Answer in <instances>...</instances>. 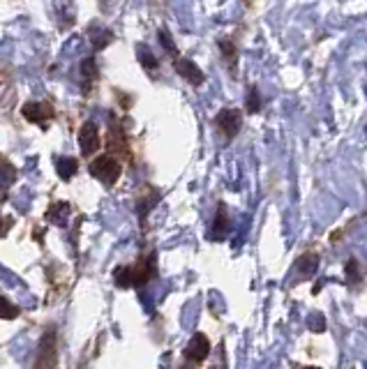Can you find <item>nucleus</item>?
<instances>
[{
  "label": "nucleus",
  "mask_w": 367,
  "mask_h": 369,
  "mask_svg": "<svg viewBox=\"0 0 367 369\" xmlns=\"http://www.w3.org/2000/svg\"><path fill=\"white\" fill-rule=\"evenodd\" d=\"M79 146H81V155L84 157H91L100 150V127H97V123H93V120H88V123L81 127Z\"/></svg>",
  "instance_id": "obj_6"
},
{
  "label": "nucleus",
  "mask_w": 367,
  "mask_h": 369,
  "mask_svg": "<svg viewBox=\"0 0 367 369\" xmlns=\"http://www.w3.org/2000/svg\"><path fill=\"white\" fill-rule=\"evenodd\" d=\"M21 114H24L26 120H31L35 125H49V120L54 118V111H51L49 104H42V102H28L24 104V109H21Z\"/></svg>",
  "instance_id": "obj_8"
},
{
  "label": "nucleus",
  "mask_w": 367,
  "mask_h": 369,
  "mask_svg": "<svg viewBox=\"0 0 367 369\" xmlns=\"http://www.w3.org/2000/svg\"><path fill=\"white\" fill-rule=\"evenodd\" d=\"M215 127L227 141H234L238 137V132L243 130V111L231 109V107L222 109L220 114L215 116Z\"/></svg>",
  "instance_id": "obj_1"
},
{
  "label": "nucleus",
  "mask_w": 367,
  "mask_h": 369,
  "mask_svg": "<svg viewBox=\"0 0 367 369\" xmlns=\"http://www.w3.org/2000/svg\"><path fill=\"white\" fill-rule=\"evenodd\" d=\"M137 54H139V63L144 65L146 72H157V67H160V60L155 58V54L146 47V44H139Z\"/></svg>",
  "instance_id": "obj_15"
},
{
  "label": "nucleus",
  "mask_w": 367,
  "mask_h": 369,
  "mask_svg": "<svg viewBox=\"0 0 367 369\" xmlns=\"http://www.w3.org/2000/svg\"><path fill=\"white\" fill-rule=\"evenodd\" d=\"M231 229V217H229V210L224 203H220V208H217V215H215V220H213V229H211V236L215 240H222L224 236L229 233Z\"/></svg>",
  "instance_id": "obj_10"
},
{
  "label": "nucleus",
  "mask_w": 367,
  "mask_h": 369,
  "mask_svg": "<svg viewBox=\"0 0 367 369\" xmlns=\"http://www.w3.org/2000/svg\"><path fill=\"white\" fill-rule=\"evenodd\" d=\"M174 67H176L178 77H183L190 86H204L206 74L201 72V67L194 63V60L178 56V58H174Z\"/></svg>",
  "instance_id": "obj_5"
},
{
  "label": "nucleus",
  "mask_w": 367,
  "mask_h": 369,
  "mask_svg": "<svg viewBox=\"0 0 367 369\" xmlns=\"http://www.w3.org/2000/svg\"><path fill=\"white\" fill-rule=\"evenodd\" d=\"M77 171H79V162L74 157H61L58 160V176L63 180H72Z\"/></svg>",
  "instance_id": "obj_17"
},
{
  "label": "nucleus",
  "mask_w": 367,
  "mask_h": 369,
  "mask_svg": "<svg viewBox=\"0 0 367 369\" xmlns=\"http://www.w3.org/2000/svg\"><path fill=\"white\" fill-rule=\"evenodd\" d=\"M19 316V307L10 303L7 298L0 296V319H7V321H12V319H17Z\"/></svg>",
  "instance_id": "obj_20"
},
{
  "label": "nucleus",
  "mask_w": 367,
  "mask_h": 369,
  "mask_svg": "<svg viewBox=\"0 0 367 369\" xmlns=\"http://www.w3.org/2000/svg\"><path fill=\"white\" fill-rule=\"evenodd\" d=\"M324 282H326V280H321V282L314 284V293H319V291H321V286H324Z\"/></svg>",
  "instance_id": "obj_26"
},
{
  "label": "nucleus",
  "mask_w": 367,
  "mask_h": 369,
  "mask_svg": "<svg viewBox=\"0 0 367 369\" xmlns=\"http://www.w3.org/2000/svg\"><path fill=\"white\" fill-rule=\"evenodd\" d=\"M10 224L12 220H0V236H5V233L10 231Z\"/></svg>",
  "instance_id": "obj_25"
},
{
  "label": "nucleus",
  "mask_w": 367,
  "mask_h": 369,
  "mask_svg": "<svg viewBox=\"0 0 367 369\" xmlns=\"http://www.w3.org/2000/svg\"><path fill=\"white\" fill-rule=\"evenodd\" d=\"M121 164H118V160H114L111 155H102V157H97V160L91 164V176L97 178L100 183L104 185H116V180L121 178Z\"/></svg>",
  "instance_id": "obj_2"
},
{
  "label": "nucleus",
  "mask_w": 367,
  "mask_h": 369,
  "mask_svg": "<svg viewBox=\"0 0 367 369\" xmlns=\"http://www.w3.org/2000/svg\"><path fill=\"white\" fill-rule=\"evenodd\" d=\"M47 220L51 224H56V227H67V220H70V203H65V201L54 203L47 213Z\"/></svg>",
  "instance_id": "obj_12"
},
{
  "label": "nucleus",
  "mask_w": 367,
  "mask_h": 369,
  "mask_svg": "<svg viewBox=\"0 0 367 369\" xmlns=\"http://www.w3.org/2000/svg\"><path fill=\"white\" fill-rule=\"evenodd\" d=\"M307 328L312 330V333H324L326 330V316L319 314V312H312L310 316H307Z\"/></svg>",
  "instance_id": "obj_22"
},
{
  "label": "nucleus",
  "mask_w": 367,
  "mask_h": 369,
  "mask_svg": "<svg viewBox=\"0 0 367 369\" xmlns=\"http://www.w3.org/2000/svg\"><path fill=\"white\" fill-rule=\"evenodd\" d=\"M319 263H321V256L317 252H303L301 256L296 259V273L303 277V280H310V277L317 275L319 270Z\"/></svg>",
  "instance_id": "obj_9"
},
{
  "label": "nucleus",
  "mask_w": 367,
  "mask_h": 369,
  "mask_svg": "<svg viewBox=\"0 0 367 369\" xmlns=\"http://www.w3.org/2000/svg\"><path fill=\"white\" fill-rule=\"evenodd\" d=\"M157 201H160V194H157V192H151V197H148V199H144V201L139 203V217H141V222L146 220V215L151 213V210H153V206H155Z\"/></svg>",
  "instance_id": "obj_24"
},
{
  "label": "nucleus",
  "mask_w": 367,
  "mask_h": 369,
  "mask_svg": "<svg viewBox=\"0 0 367 369\" xmlns=\"http://www.w3.org/2000/svg\"><path fill=\"white\" fill-rule=\"evenodd\" d=\"M344 275H347V280L351 284H358V282H363V277H365V268H363V263L356 259V256H351V259L344 263Z\"/></svg>",
  "instance_id": "obj_14"
},
{
  "label": "nucleus",
  "mask_w": 367,
  "mask_h": 369,
  "mask_svg": "<svg viewBox=\"0 0 367 369\" xmlns=\"http://www.w3.org/2000/svg\"><path fill=\"white\" fill-rule=\"evenodd\" d=\"M155 259L157 256L151 254L148 259H144L139 263V266H130L132 270V286H146L151 280H155V275H157V266H155Z\"/></svg>",
  "instance_id": "obj_7"
},
{
  "label": "nucleus",
  "mask_w": 367,
  "mask_h": 369,
  "mask_svg": "<svg viewBox=\"0 0 367 369\" xmlns=\"http://www.w3.org/2000/svg\"><path fill=\"white\" fill-rule=\"evenodd\" d=\"M37 367H56L58 365V335L56 330H47L40 342V356H37Z\"/></svg>",
  "instance_id": "obj_3"
},
{
  "label": "nucleus",
  "mask_w": 367,
  "mask_h": 369,
  "mask_svg": "<svg viewBox=\"0 0 367 369\" xmlns=\"http://www.w3.org/2000/svg\"><path fill=\"white\" fill-rule=\"evenodd\" d=\"M261 107H264V102H261L259 88L252 86L250 90H247V97H245V111L247 114H259Z\"/></svg>",
  "instance_id": "obj_18"
},
{
  "label": "nucleus",
  "mask_w": 367,
  "mask_h": 369,
  "mask_svg": "<svg viewBox=\"0 0 367 369\" xmlns=\"http://www.w3.org/2000/svg\"><path fill=\"white\" fill-rule=\"evenodd\" d=\"M185 360L187 363H192V365H201L204 360L211 356V340L204 335V333H197L190 340V344L185 346Z\"/></svg>",
  "instance_id": "obj_4"
},
{
  "label": "nucleus",
  "mask_w": 367,
  "mask_h": 369,
  "mask_svg": "<svg viewBox=\"0 0 367 369\" xmlns=\"http://www.w3.org/2000/svg\"><path fill=\"white\" fill-rule=\"evenodd\" d=\"M157 37H160V42H162V47L167 54H171L174 58H178V49H176V42H174V37H171V33L167 28H162L160 33H157Z\"/></svg>",
  "instance_id": "obj_21"
},
{
  "label": "nucleus",
  "mask_w": 367,
  "mask_h": 369,
  "mask_svg": "<svg viewBox=\"0 0 367 369\" xmlns=\"http://www.w3.org/2000/svg\"><path fill=\"white\" fill-rule=\"evenodd\" d=\"M14 180H17V171H14L10 164H0V190L10 187Z\"/></svg>",
  "instance_id": "obj_23"
},
{
  "label": "nucleus",
  "mask_w": 367,
  "mask_h": 369,
  "mask_svg": "<svg viewBox=\"0 0 367 369\" xmlns=\"http://www.w3.org/2000/svg\"><path fill=\"white\" fill-rule=\"evenodd\" d=\"M114 282L116 286H121V289H130L132 286V270L130 266H121L114 270Z\"/></svg>",
  "instance_id": "obj_19"
},
{
  "label": "nucleus",
  "mask_w": 367,
  "mask_h": 369,
  "mask_svg": "<svg viewBox=\"0 0 367 369\" xmlns=\"http://www.w3.org/2000/svg\"><path fill=\"white\" fill-rule=\"evenodd\" d=\"M91 37H93L95 49H104V47H109L111 40H114V33L102 26H91Z\"/></svg>",
  "instance_id": "obj_16"
},
{
  "label": "nucleus",
  "mask_w": 367,
  "mask_h": 369,
  "mask_svg": "<svg viewBox=\"0 0 367 369\" xmlns=\"http://www.w3.org/2000/svg\"><path fill=\"white\" fill-rule=\"evenodd\" d=\"M81 77H84V93L88 95L91 93V86L93 81L97 79V65H95V58H84V63H81Z\"/></svg>",
  "instance_id": "obj_13"
},
{
  "label": "nucleus",
  "mask_w": 367,
  "mask_h": 369,
  "mask_svg": "<svg viewBox=\"0 0 367 369\" xmlns=\"http://www.w3.org/2000/svg\"><path fill=\"white\" fill-rule=\"evenodd\" d=\"M217 47H220V51H222L224 65H227V67H229V72L234 74V72H236V67H238V47H236V42H234V40H229V37H222V40L217 42Z\"/></svg>",
  "instance_id": "obj_11"
}]
</instances>
